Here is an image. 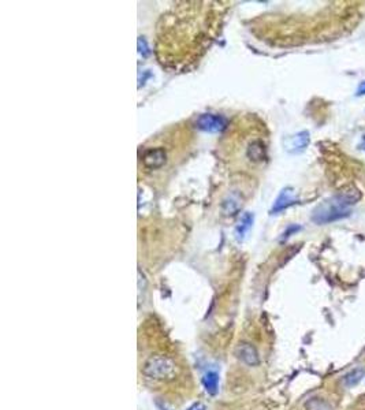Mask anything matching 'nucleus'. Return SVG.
Returning a JSON list of instances; mask_svg holds the SVG:
<instances>
[{
	"label": "nucleus",
	"instance_id": "nucleus-12",
	"mask_svg": "<svg viewBox=\"0 0 365 410\" xmlns=\"http://www.w3.org/2000/svg\"><path fill=\"white\" fill-rule=\"evenodd\" d=\"M248 156L250 160H256V161L263 160L265 157L264 145L261 144V142H257V141L256 142H252L248 149Z\"/></svg>",
	"mask_w": 365,
	"mask_h": 410
},
{
	"label": "nucleus",
	"instance_id": "nucleus-11",
	"mask_svg": "<svg viewBox=\"0 0 365 410\" xmlns=\"http://www.w3.org/2000/svg\"><path fill=\"white\" fill-rule=\"evenodd\" d=\"M305 410H334V407L324 398L312 397L305 402Z\"/></svg>",
	"mask_w": 365,
	"mask_h": 410
},
{
	"label": "nucleus",
	"instance_id": "nucleus-16",
	"mask_svg": "<svg viewBox=\"0 0 365 410\" xmlns=\"http://www.w3.org/2000/svg\"><path fill=\"white\" fill-rule=\"evenodd\" d=\"M358 148L362 149V151H364V152H365V136H362V138H361V144L358 145Z\"/></svg>",
	"mask_w": 365,
	"mask_h": 410
},
{
	"label": "nucleus",
	"instance_id": "nucleus-4",
	"mask_svg": "<svg viewBox=\"0 0 365 410\" xmlns=\"http://www.w3.org/2000/svg\"><path fill=\"white\" fill-rule=\"evenodd\" d=\"M309 145V133L308 132H300L294 136L286 137L283 140V148L286 152L296 155V153L304 152Z\"/></svg>",
	"mask_w": 365,
	"mask_h": 410
},
{
	"label": "nucleus",
	"instance_id": "nucleus-14",
	"mask_svg": "<svg viewBox=\"0 0 365 410\" xmlns=\"http://www.w3.org/2000/svg\"><path fill=\"white\" fill-rule=\"evenodd\" d=\"M188 410H207V409H205V406L203 403H194V405H192Z\"/></svg>",
	"mask_w": 365,
	"mask_h": 410
},
{
	"label": "nucleus",
	"instance_id": "nucleus-5",
	"mask_svg": "<svg viewBox=\"0 0 365 410\" xmlns=\"http://www.w3.org/2000/svg\"><path fill=\"white\" fill-rule=\"evenodd\" d=\"M235 356L238 357V360H241L244 364L249 366H254L259 364V354H257V350L253 347L250 343H246V342H242L240 345L237 346L235 349Z\"/></svg>",
	"mask_w": 365,
	"mask_h": 410
},
{
	"label": "nucleus",
	"instance_id": "nucleus-9",
	"mask_svg": "<svg viewBox=\"0 0 365 410\" xmlns=\"http://www.w3.org/2000/svg\"><path fill=\"white\" fill-rule=\"evenodd\" d=\"M365 376V369L364 368H354L353 370H350L349 374H346L343 376V386L348 387V388H352V387L357 386L358 383L361 382L362 378Z\"/></svg>",
	"mask_w": 365,
	"mask_h": 410
},
{
	"label": "nucleus",
	"instance_id": "nucleus-7",
	"mask_svg": "<svg viewBox=\"0 0 365 410\" xmlns=\"http://www.w3.org/2000/svg\"><path fill=\"white\" fill-rule=\"evenodd\" d=\"M296 204V196H294V190L291 188H286L281 192V194L278 196V198L275 200V204L272 207V213H278L285 211L286 208H289L290 205Z\"/></svg>",
	"mask_w": 365,
	"mask_h": 410
},
{
	"label": "nucleus",
	"instance_id": "nucleus-1",
	"mask_svg": "<svg viewBox=\"0 0 365 410\" xmlns=\"http://www.w3.org/2000/svg\"><path fill=\"white\" fill-rule=\"evenodd\" d=\"M361 198V194L357 189H350L341 192L333 198H330L320 204L313 211L312 220L317 225H327L331 221L345 219L350 215V205H354Z\"/></svg>",
	"mask_w": 365,
	"mask_h": 410
},
{
	"label": "nucleus",
	"instance_id": "nucleus-8",
	"mask_svg": "<svg viewBox=\"0 0 365 410\" xmlns=\"http://www.w3.org/2000/svg\"><path fill=\"white\" fill-rule=\"evenodd\" d=\"M203 386L205 391L211 395H215L217 393V387H219V375L216 370H208L203 378Z\"/></svg>",
	"mask_w": 365,
	"mask_h": 410
},
{
	"label": "nucleus",
	"instance_id": "nucleus-2",
	"mask_svg": "<svg viewBox=\"0 0 365 410\" xmlns=\"http://www.w3.org/2000/svg\"><path fill=\"white\" fill-rule=\"evenodd\" d=\"M175 374L174 362L166 356L151 357L144 365V375L153 380H167Z\"/></svg>",
	"mask_w": 365,
	"mask_h": 410
},
{
	"label": "nucleus",
	"instance_id": "nucleus-3",
	"mask_svg": "<svg viewBox=\"0 0 365 410\" xmlns=\"http://www.w3.org/2000/svg\"><path fill=\"white\" fill-rule=\"evenodd\" d=\"M197 129L208 133H219L222 130L226 129L227 121L222 115H215V114H204L201 115L196 122Z\"/></svg>",
	"mask_w": 365,
	"mask_h": 410
},
{
	"label": "nucleus",
	"instance_id": "nucleus-6",
	"mask_svg": "<svg viewBox=\"0 0 365 410\" xmlns=\"http://www.w3.org/2000/svg\"><path fill=\"white\" fill-rule=\"evenodd\" d=\"M144 165L149 170L160 169L161 165L166 163V152L165 149H149L148 152L145 153L142 157Z\"/></svg>",
	"mask_w": 365,
	"mask_h": 410
},
{
	"label": "nucleus",
	"instance_id": "nucleus-13",
	"mask_svg": "<svg viewBox=\"0 0 365 410\" xmlns=\"http://www.w3.org/2000/svg\"><path fill=\"white\" fill-rule=\"evenodd\" d=\"M138 51H140V53H142L144 57H147L149 53V49L148 47H147V43H145L144 39H138Z\"/></svg>",
	"mask_w": 365,
	"mask_h": 410
},
{
	"label": "nucleus",
	"instance_id": "nucleus-15",
	"mask_svg": "<svg viewBox=\"0 0 365 410\" xmlns=\"http://www.w3.org/2000/svg\"><path fill=\"white\" fill-rule=\"evenodd\" d=\"M364 95H365V81L360 84V86H358L357 89V96H364Z\"/></svg>",
	"mask_w": 365,
	"mask_h": 410
},
{
	"label": "nucleus",
	"instance_id": "nucleus-10",
	"mask_svg": "<svg viewBox=\"0 0 365 410\" xmlns=\"http://www.w3.org/2000/svg\"><path fill=\"white\" fill-rule=\"evenodd\" d=\"M253 225V215L252 213H244V216L241 217V220L238 223L237 229H235V237L237 239H242L245 237V234L248 233L250 227Z\"/></svg>",
	"mask_w": 365,
	"mask_h": 410
}]
</instances>
